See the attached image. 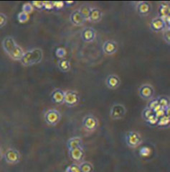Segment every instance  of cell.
<instances>
[{"label": "cell", "mask_w": 170, "mask_h": 172, "mask_svg": "<svg viewBox=\"0 0 170 172\" xmlns=\"http://www.w3.org/2000/svg\"><path fill=\"white\" fill-rule=\"evenodd\" d=\"M96 37V30L91 27H87L81 32V39L84 42L91 43Z\"/></svg>", "instance_id": "cell-13"}, {"label": "cell", "mask_w": 170, "mask_h": 172, "mask_svg": "<svg viewBox=\"0 0 170 172\" xmlns=\"http://www.w3.org/2000/svg\"><path fill=\"white\" fill-rule=\"evenodd\" d=\"M2 45L4 51L8 54L11 59L15 61H20L25 52L22 48L15 42L13 38H5L3 41Z\"/></svg>", "instance_id": "cell-1"}, {"label": "cell", "mask_w": 170, "mask_h": 172, "mask_svg": "<svg viewBox=\"0 0 170 172\" xmlns=\"http://www.w3.org/2000/svg\"><path fill=\"white\" fill-rule=\"evenodd\" d=\"M68 155L70 158L75 163H81L84 161L85 152L84 147L75 148L68 150Z\"/></svg>", "instance_id": "cell-10"}, {"label": "cell", "mask_w": 170, "mask_h": 172, "mask_svg": "<svg viewBox=\"0 0 170 172\" xmlns=\"http://www.w3.org/2000/svg\"><path fill=\"white\" fill-rule=\"evenodd\" d=\"M4 159L7 163L10 164H16L20 161V153L14 148H10L4 154Z\"/></svg>", "instance_id": "cell-9"}, {"label": "cell", "mask_w": 170, "mask_h": 172, "mask_svg": "<svg viewBox=\"0 0 170 172\" xmlns=\"http://www.w3.org/2000/svg\"><path fill=\"white\" fill-rule=\"evenodd\" d=\"M62 115L56 109H50L45 113L44 119L45 122L50 126H55L60 122Z\"/></svg>", "instance_id": "cell-4"}, {"label": "cell", "mask_w": 170, "mask_h": 172, "mask_svg": "<svg viewBox=\"0 0 170 172\" xmlns=\"http://www.w3.org/2000/svg\"><path fill=\"white\" fill-rule=\"evenodd\" d=\"M170 122V117L169 116L164 115L163 117H160L158 119L157 122V126L160 127H167L169 125Z\"/></svg>", "instance_id": "cell-25"}, {"label": "cell", "mask_w": 170, "mask_h": 172, "mask_svg": "<svg viewBox=\"0 0 170 172\" xmlns=\"http://www.w3.org/2000/svg\"><path fill=\"white\" fill-rule=\"evenodd\" d=\"M126 112L127 110H126L125 106L120 103H116L112 105L110 109L109 116L112 119H114V120L121 119L125 117Z\"/></svg>", "instance_id": "cell-7"}, {"label": "cell", "mask_w": 170, "mask_h": 172, "mask_svg": "<svg viewBox=\"0 0 170 172\" xmlns=\"http://www.w3.org/2000/svg\"><path fill=\"white\" fill-rule=\"evenodd\" d=\"M145 121L146 122L149 123V124L151 125H155L157 124V122H158V118L153 114L152 115L150 116L149 118Z\"/></svg>", "instance_id": "cell-36"}, {"label": "cell", "mask_w": 170, "mask_h": 172, "mask_svg": "<svg viewBox=\"0 0 170 172\" xmlns=\"http://www.w3.org/2000/svg\"><path fill=\"white\" fill-rule=\"evenodd\" d=\"M103 17V12L98 8L92 7L90 10V13L88 18V22L93 23H99Z\"/></svg>", "instance_id": "cell-19"}, {"label": "cell", "mask_w": 170, "mask_h": 172, "mask_svg": "<svg viewBox=\"0 0 170 172\" xmlns=\"http://www.w3.org/2000/svg\"><path fill=\"white\" fill-rule=\"evenodd\" d=\"M126 145L130 148H136L143 143V137L136 130H128L125 134Z\"/></svg>", "instance_id": "cell-3"}, {"label": "cell", "mask_w": 170, "mask_h": 172, "mask_svg": "<svg viewBox=\"0 0 170 172\" xmlns=\"http://www.w3.org/2000/svg\"><path fill=\"white\" fill-rule=\"evenodd\" d=\"M169 5L167 2H162L159 7V17H164L169 15Z\"/></svg>", "instance_id": "cell-20"}, {"label": "cell", "mask_w": 170, "mask_h": 172, "mask_svg": "<svg viewBox=\"0 0 170 172\" xmlns=\"http://www.w3.org/2000/svg\"><path fill=\"white\" fill-rule=\"evenodd\" d=\"M91 7L88 5H83L79 7L78 11L80 13L82 14V16L86 19V21H88V18L90 13V10H91Z\"/></svg>", "instance_id": "cell-23"}, {"label": "cell", "mask_w": 170, "mask_h": 172, "mask_svg": "<svg viewBox=\"0 0 170 172\" xmlns=\"http://www.w3.org/2000/svg\"><path fill=\"white\" fill-rule=\"evenodd\" d=\"M150 28L153 31L159 32H163L166 28H167V25H166L164 20L161 17H156L153 18L151 20V23H150Z\"/></svg>", "instance_id": "cell-11"}, {"label": "cell", "mask_w": 170, "mask_h": 172, "mask_svg": "<svg viewBox=\"0 0 170 172\" xmlns=\"http://www.w3.org/2000/svg\"><path fill=\"white\" fill-rule=\"evenodd\" d=\"M139 155L142 157H148L151 155V148L147 147V146H144L142 147L139 149Z\"/></svg>", "instance_id": "cell-27"}, {"label": "cell", "mask_w": 170, "mask_h": 172, "mask_svg": "<svg viewBox=\"0 0 170 172\" xmlns=\"http://www.w3.org/2000/svg\"><path fill=\"white\" fill-rule=\"evenodd\" d=\"M151 10H152L151 5L149 2L146 1L139 2L136 7V12L138 13L139 15L142 16V17L148 15L151 12Z\"/></svg>", "instance_id": "cell-14"}, {"label": "cell", "mask_w": 170, "mask_h": 172, "mask_svg": "<svg viewBox=\"0 0 170 172\" xmlns=\"http://www.w3.org/2000/svg\"><path fill=\"white\" fill-rule=\"evenodd\" d=\"M65 172H81L78 164H73L68 166L65 169Z\"/></svg>", "instance_id": "cell-30"}, {"label": "cell", "mask_w": 170, "mask_h": 172, "mask_svg": "<svg viewBox=\"0 0 170 172\" xmlns=\"http://www.w3.org/2000/svg\"><path fill=\"white\" fill-rule=\"evenodd\" d=\"M43 2H44V10H53V2L44 1Z\"/></svg>", "instance_id": "cell-37"}, {"label": "cell", "mask_w": 170, "mask_h": 172, "mask_svg": "<svg viewBox=\"0 0 170 172\" xmlns=\"http://www.w3.org/2000/svg\"><path fill=\"white\" fill-rule=\"evenodd\" d=\"M1 155H2V153H1V148H0V158H1Z\"/></svg>", "instance_id": "cell-41"}, {"label": "cell", "mask_w": 170, "mask_h": 172, "mask_svg": "<svg viewBox=\"0 0 170 172\" xmlns=\"http://www.w3.org/2000/svg\"><path fill=\"white\" fill-rule=\"evenodd\" d=\"M154 115L157 118H160V117H163L164 115H165V113H164V110L162 109V108H161L159 110H157V112H155L154 113Z\"/></svg>", "instance_id": "cell-39"}, {"label": "cell", "mask_w": 170, "mask_h": 172, "mask_svg": "<svg viewBox=\"0 0 170 172\" xmlns=\"http://www.w3.org/2000/svg\"><path fill=\"white\" fill-rule=\"evenodd\" d=\"M80 102V95L76 90L68 89L64 91V103L68 107H73L78 104Z\"/></svg>", "instance_id": "cell-6"}, {"label": "cell", "mask_w": 170, "mask_h": 172, "mask_svg": "<svg viewBox=\"0 0 170 172\" xmlns=\"http://www.w3.org/2000/svg\"><path fill=\"white\" fill-rule=\"evenodd\" d=\"M74 2H73V1H66V2H64V3L66 4L67 6H70V5H72L73 4H74Z\"/></svg>", "instance_id": "cell-40"}, {"label": "cell", "mask_w": 170, "mask_h": 172, "mask_svg": "<svg viewBox=\"0 0 170 172\" xmlns=\"http://www.w3.org/2000/svg\"><path fill=\"white\" fill-rule=\"evenodd\" d=\"M7 23V17L5 14L0 13V28L4 26Z\"/></svg>", "instance_id": "cell-38"}, {"label": "cell", "mask_w": 170, "mask_h": 172, "mask_svg": "<svg viewBox=\"0 0 170 172\" xmlns=\"http://www.w3.org/2000/svg\"><path fill=\"white\" fill-rule=\"evenodd\" d=\"M65 6L64 2L63 1H54L53 2V10L58 11Z\"/></svg>", "instance_id": "cell-34"}, {"label": "cell", "mask_w": 170, "mask_h": 172, "mask_svg": "<svg viewBox=\"0 0 170 172\" xmlns=\"http://www.w3.org/2000/svg\"><path fill=\"white\" fill-rule=\"evenodd\" d=\"M70 22L73 25L77 27L83 26L86 23V19L83 17L78 10H75L72 12L70 15Z\"/></svg>", "instance_id": "cell-15"}, {"label": "cell", "mask_w": 170, "mask_h": 172, "mask_svg": "<svg viewBox=\"0 0 170 172\" xmlns=\"http://www.w3.org/2000/svg\"><path fill=\"white\" fill-rule=\"evenodd\" d=\"M51 99L52 102L55 104H63L64 103V91L59 88L54 89L51 94Z\"/></svg>", "instance_id": "cell-18"}, {"label": "cell", "mask_w": 170, "mask_h": 172, "mask_svg": "<svg viewBox=\"0 0 170 172\" xmlns=\"http://www.w3.org/2000/svg\"><path fill=\"white\" fill-rule=\"evenodd\" d=\"M157 100H158L159 102V105H160L162 109H166V108L169 107H170L169 105V99L167 97H160L157 98Z\"/></svg>", "instance_id": "cell-24"}, {"label": "cell", "mask_w": 170, "mask_h": 172, "mask_svg": "<svg viewBox=\"0 0 170 172\" xmlns=\"http://www.w3.org/2000/svg\"><path fill=\"white\" fill-rule=\"evenodd\" d=\"M121 79L117 74H110L106 79V84L110 89H116L121 85Z\"/></svg>", "instance_id": "cell-16"}, {"label": "cell", "mask_w": 170, "mask_h": 172, "mask_svg": "<svg viewBox=\"0 0 170 172\" xmlns=\"http://www.w3.org/2000/svg\"><path fill=\"white\" fill-rule=\"evenodd\" d=\"M158 104H159V102H158V100H157V99L153 98L152 99H151V100L149 101V103H148V105L146 107L149 108V109L150 110H153L157 105H158Z\"/></svg>", "instance_id": "cell-35"}, {"label": "cell", "mask_w": 170, "mask_h": 172, "mask_svg": "<svg viewBox=\"0 0 170 172\" xmlns=\"http://www.w3.org/2000/svg\"><path fill=\"white\" fill-rule=\"evenodd\" d=\"M118 48V43L116 42L113 40H108V41H105L102 47V50L104 53L108 56L113 55V54L116 53Z\"/></svg>", "instance_id": "cell-12"}, {"label": "cell", "mask_w": 170, "mask_h": 172, "mask_svg": "<svg viewBox=\"0 0 170 172\" xmlns=\"http://www.w3.org/2000/svg\"><path fill=\"white\" fill-rule=\"evenodd\" d=\"M163 39L168 45H170V29L169 28H166L163 31V35H162Z\"/></svg>", "instance_id": "cell-33"}, {"label": "cell", "mask_w": 170, "mask_h": 172, "mask_svg": "<svg viewBox=\"0 0 170 172\" xmlns=\"http://www.w3.org/2000/svg\"><path fill=\"white\" fill-rule=\"evenodd\" d=\"M58 68L62 72H68L71 68V64L68 60L63 59L58 61Z\"/></svg>", "instance_id": "cell-22"}, {"label": "cell", "mask_w": 170, "mask_h": 172, "mask_svg": "<svg viewBox=\"0 0 170 172\" xmlns=\"http://www.w3.org/2000/svg\"><path fill=\"white\" fill-rule=\"evenodd\" d=\"M55 56L57 57L60 59H63L66 57V56L67 55V50L65 48H63V47H59L57 49L55 50Z\"/></svg>", "instance_id": "cell-26"}, {"label": "cell", "mask_w": 170, "mask_h": 172, "mask_svg": "<svg viewBox=\"0 0 170 172\" xmlns=\"http://www.w3.org/2000/svg\"><path fill=\"white\" fill-rule=\"evenodd\" d=\"M82 125L86 131L94 132L99 125L98 119L95 115L92 114H88L83 118Z\"/></svg>", "instance_id": "cell-5"}, {"label": "cell", "mask_w": 170, "mask_h": 172, "mask_svg": "<svg viewBox=\"0 0 170 172\" xmlns=\"http://www.w3.org/2000/svg\"><path fill=\"white\" fill-rule=\"evenodd\" d=\"M78 166L81 172H93L94 171L93 165L89 161H83L78 164Z\"/></svg>", "instance_id": "cell-21"}, {"label": "cell", "mask_w": 170, "mask_h": 172, "mask_svg": "<svg viewBox=\"0 0 170 172\" xmlns=\"http://www.w3.org/2000/svg\"><path fill=\"white\" fill-rule=\"evenodd\" d=\"M66 146L68 150L75 148L84 147V140L79 136H73L70 137L66 143Z\"/></svg>", "instance_id": "cell-17"}, {"label": "cell", "mask_w": 170, "mask_h": 172, "mask_svg": "<svg viewBox=\"0 0 170 172\" xmlns=\"http://www.w3.org/2000/svg\"><path fill=\"white\" fill-rule=\"evenodd\" d=\"M153 112L152 110L149 109V108L147 107H145L144 108V110L142 111V118L144 119V120H146L149 117H150L151 115H153Z\"/></svg>", "instance_id": "cell-32"}, {"label": "cell", "mask_w": 170, "mask_h": 172, "mask_svg": "<svg viewBox=\"0 0 170 172\" xmlns=\"http://www.w3.org/2000/svg\"><path fill=\"white\" fill-rule=\"evenodd\" d=\"M139 95L144 100H151L155 95V89L151 84H144L139 87Z\"/></svg>", "instance_id": "cell-8"}, {"label": "cell", "mask_w": 170, "mask_h": 172, "mask_svg": "<svg viewBox=\"0 0 170 172\" xmlns=\"http://www.w3.org/2000/svg\"><path fill=\"white\" fill-rule=\"evenodd\" d=\"M31 4L34 10L35 9L38 11L44 10V2L42 1H33Z\"/></svg>", "instance_id": "cell-29"}, {"label": "cell", "mask_w": 170, "mask_h": 172, "mask_svg": "<svg viewBox=\"0 0 170 172\" xmlns=\"http://www.w3.org/2000/svg\"><path fill=\"white\" fill-rule=\"evenodd\" d=\"M22 10V12L30 14V13H32V12H33L34 8H33V7H32L31 3H25L23 5Z\"/></svg>", "instance_id": "cell-31"}, {"label": "cell", "mask_w": 170, "mask_h": 172, "mask_svg": "<svg viewBox=\"0 0 170 172\" xmlns=\"http://www.w3.org/2000/svg\"><path fill=\"white\" fill-rule=\"evenodd\" d=\"M30 19V16L28 14L25 13V12L22 11L21 12H19L17 15V20L20 23H27Z\"/></svg>", "instance_id": "cell-28"}, {"label": "cell", "mask_w": 170, "mask_h": 172, "mask_svg": "<svg viewBox=\"0 0 170 172\" xmlns=\"http://www.w3.org/2000/svg\"><path fill=\"white\" fill-rule=\"evenodd\" d=\"M43 59V52L39 48H33L25 52L20 61L25 66H30L40 63Z\"/></svg>", "instance_id": "cell-2"}]
</instances>
